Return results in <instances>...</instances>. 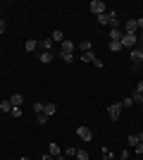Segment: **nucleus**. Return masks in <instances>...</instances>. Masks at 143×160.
Segmentation results:
<instances>
[{"mask_svg":"<svg viewBox=\"0 0 143 160\" xmlns=\"http://www.w3.org/2000/svg\"><path fill=\"white\" fill-rule=\"evenodd\" d=\"M60 58L64 62H74V43H72V41L60 43Z\"/></svg>","mask_w":143,"mask_h":160,"instance_id":"nucleus-1","label":"nucleus"},{"mask_svg":"<svg viewBox=\"0 0 143 160\" xmlns=\"http://www.w3.org/2000/svg\"><path fill=\"white\" fill-rule=\"evenodd\" d=\"M119 43H122V48H131V50H134V48L138 46V33H124Z\"/></svg>","mask_w":143,"mask_h":160,"instance_id":"nucleus-2","label":"nucleus"},{"mask_svg":"<svg viewBox=\"0 0 143 160\" xmlns=\"http://www.w3.org/2000/svg\"><path fill=\"white\" fill-rule=\"evenodd\" d=\"M141 62H143V48L136 46L134 50H131V65H134V69H138V67H141Z\"/></svg>","mask_w":143,"mask_h":160,"instance_id":"nucleus-3","label":"nucleus"},{"mask_svg":"<svg viewBox=\"0 0 143 160\" xmlns=\"http://www.w3.org/2000/svg\"><path fill=\"white\" fill-rule=\"evenodd\" d=\"M107 115H110V120H119V115H122V103H110Z\"/></svg>","mask_w":143,"mask_h":160,"instance_id":"nucleus-4","label":"nucleus"},{"mask_svg":"<svg viewBox=\"0 0 143 160\" xmlns=\"http://www.w3.org/2000/svg\"><path fill=\"white\" fill-rule=\"evenodd\" d=\"M102 12H107V10H105V2H102V0H91V14L98 17V14H102Z\"/></svg>","mask_w":143,"mask_h":160,"instance_id":"nucleus-5","label":"nucleus"},{"mask_svg":"<svg viewBox=\"0 0 143 160\" xmlns=\"http://www.w3.org/2000/svg\"><path fill=\"white\" fill-rule=\"evenodd\" d=\"M76 136H79L81 141H91V139H93V134H91V129H88V127H83V124H81L79 129H76Z\"/></svg>","mask_w":143,"mask_h":160,"instance_id":"nucleus-6","label":"nucleus"},{"mask_svg":"<svg viewBox=\"0 0 143 160\" xmlns=\"http://www.w3.org/2000/svg\"><path fill=\"white\" fill-rule=\"evenodd\" d=\"M53 58H55L53 50H41V53H38V60L45 62V65H48V62H53Z\"/></svg>","mask_w":143,"mask_h":160,"instance_id":"nucleus-7","label":"nucleus"},{"mask_svg":"<svg viewBox=\"0 0 143 160\" xmlns=\"http://www.w3.org/2000/svg\"><path fill=\"white\" fill-rule=\"evenodd\" d=\"M122 36H124V31H122L119 27L110 29V41H122Z\"/></svg>","mask_w":143,"mask_h":160,"instance_id":"nucleus-8","label":"nucleus"},{"mask_svg":"<svg viewBox=\"0 0 143 160\" xmlns=\"http://www.w3.org/2000/svg\"><path fill=\"white\" fill-rule=\"evenodd\" d=\"M48 153L53 155V158H57V155L62 153V148L57 146V143H55V141H50V146H48Z\"/></svg>","mask_w":143,"mask_h":160,"instance_id":"nucleus-9","label":"nucleus"},{"mask_svg":"<svg viewBox=\"0 0 143 160\" xmlns=\"http://www.w3.org/2000/svg\"><path fill=\"white\" fill-rule=\"evenodd\" d=\"M55 112H57V105H55V103H45V108H43V115H48V117H53Z\"/></svg>","mask_w":143,"mask_h":160,"instance_id":"nucleus-10","label":"nucleus"},{"mask_svg":"<svg viewBox=\"0 0 143 160\" xmlns=\"http://www.w3.org/2000/svg\"><path fill=\"white\" fill-rule=\"evenodd\" d=\"M10 103H12L14 108H21V103H24V96H21V93H12V98H10Z\"/></svg>","mask_w":143,"mask_h":160,"instance_id":"nucleus-11","label":"nucleus"},{"mask_svg":"<svg viewBox=\"0 0 143 160\" xmlns=\"http://www.w3.org/2000/svg\"><path fill=\"white\" fill-rule=\"evenodd\" d=\"M36 48H38V41H34V38H29L26 43H24V50H26V53H34Z\"/></svg>","mask_w":143,"mask_h":160,"instance_id":"nucleus-12","label":"nucleus"},{"mask_svg":"<svg viewBox=\"0 0 143 160\" xmlns=\"http://www.w3.org/2000/svg\"><path fill=\"white\" fill-rule=\"evenodd\" d=\"M81 60L93 65V62H95V53H93V50H88V53H81Z\"/></svg>","mask_w":143,"mask_h":160,"instance_id":"nucleus-13","label":"nucleus"},{"mask_svg":"<svg viewBox=\"0 0 143 160\" xmlns=\"http://www.w3.org/2000/svg\"><path fill=\"white\" fill-rule=\"evenodd\" d=\"M53 41H55V43H64V33H62L60 29H55V31H53Z\"/></svg>","mask_w":143,"mask_h":160,"instance_id":"nucleus-14","label":"nucleus"},{"mask_svg":"<svg viewBox=\"0 0 143 160\" xmlns=\"http://www.w3.org/2000/svg\"><path fill=\"white\" fill-rule=\"evenodd\" d=\"M138 31V24L136 22H126V29H124V33H136Z\"/></svg>","mask_w":143,"mask_h":160,"instance_id":"nucleus-15","label":"nucleus"},{"mask_svg":"<svg viewBox=\"0 0 143 160\" xmlns=\"http://www.w3.org/2000/svg\"><path fill=\"white\" fill-rule=\"evenodd\" d=\"M79 50H81V53H88V50H93L91 41H81V43H79Z\"/></svg>","mask_w":143,"mask_h":160,"instance_id":"nucleus-16","label":"nucleus"},{"mask_svg":"<svg viewBox=\"0 0 143 160\" xmlns=\"http://www.w3.org/2000/svg\"><path fill=\"white\" fill-rule=\"evenodd\" d=\"M38 48L41 50H53V38H45L43 43H38Z\"/></svg>","mask_w":143,"mask_h":160,"instance_id":"nucleus-17","label":"nucleus"},{"mask_svg":"<svg viewBox=\"0 0 143 160\" xmlns=\"http://www.w3.org/2000/svg\"><path fill=\"white\" fill-rule=\"evenodd\" d=\"M74 158H76V160H88V151H83V148H79Z\"/></svg>","mask_w":143,"mask_h":160,"instance_id":"nucleus-18","label":"nucleus"},{"mask_svg":"<svg viewBox=\"0 0 143 160\" xmlns=\"http://www.w3.org/2000/svg\"><path fill=\"white\" fill-rule=\"evenodd\" d=\"M110 50H112V53H119V50H122V43H119V41H110Z\"/></svg>","mask_w":143,"mask_h":160,"instance_id":"nucleus-19","label":"nucleus"},{"mask_svg":"<svg viewBox=\"0 0 143 160\" xmlns=\"http://www.w3.org/2000/svg\"><path fill=\"white\" fill-rule=\"evenodd\" d=\"M10 110H12V103H10V100H2V103H0V112H10Z\"/></svg>","mask_w":143,"mask_h":160,"instance_id":"nucleus-20","label":"nucleus"},{"mask_svg":"<svg viewBox=\"0 0 143 160\" xmlns=\"http://www.w3.org/2000/svg\"><path fill=\"white\" fill-rule=\"evenodd\" d=\"M48 120H50V117H48V115H43V112H41V115H36V122H38V124H45Z\"/></svg>","mask_w":143,"mask_h":160,"instance_id":"nucleus-21","label":"nucleus"},{"mask_svg":"<svg viewBox=\"0 0 143 160\" xmlns=\"http://www.w3.org/2000/svg\"><path fill=\"white\" fill-rule=\"evenodd\" d=\"M43 108H45V103H34V112H36V115H41V112H43Z\"/></svg>","mask_w":143,"mask_h":160,"instance_id":"nucleus-22","label":"nucleus"},{"mask_svg":"<svg viewBox=\"0 0 143 160\" xmlns=\"http://www.w3.org/2000/svg\"><path fill=\"white\" fill-rule=\"evenodd\" d=\"M126 141H129V146H131V148H136L138 143H141V141H138V136H129Z\"/></svg>","mask_w":143,"mask_h":160,"instance_id":"nucleus-23","label":"nucleus"},{"mask_svg":"<svg viewBox=\"0 0 143 160\" xmlns=\"http://www.w3.org/2000/svg\"><path fill=\"white\" fill-rule=\"evenodd\" d=\"M76 151H79V148H74V146H69L67 151H62V153H64V155H72V158H74V155H76Z\"/></svg>","mask_w":143,"mask_h":160,"instance_id":"nucleus-24","label":"nucleus"},{"mask_svg":"<svg viewBox=\"0 0 143 160\" xmlns=\"http://www.w3.org/2000/svg\"><path fill=\"white\" fill-rule=\"evenodd\" d=\"M131 105H134V100H131V96H129V98H124V100H122V108H131Z\"/></svg>","mask_w":143,"mask_h":160,"instance_id":"nucleus-25","label":"nucleus"},{"mask_svg":"<svg viewBox=\"0 0 143 160\" xmlns=\"http://www.w3.org/2000/svg\"><path fill=\"white\" fill-rule=\"evenodd\" d=\"M131 100H134V103H143V93H134Z\"/></svg>","mask_w":143,"mask_h":160,"instance_id":"nucleus-26","label":"nucleus"},{"mask_svg":"<svg viewBox=\"0 0 143 160\" xmlns=\"http://www.w3.org/2000/svg\"><path fill=\"white\" fill-rule=\"evenodd\" d=\"M10 112H12L14 117H21V108H14V105H12V110H10Z\"/></svg>","mask_w":143,"mask_h":160,"instance_id":"nucleus-27","label":"nucleus"},{"mask_svg":"<svg viewBox=\"0 0 143 160\" xmlns=\"http://www.w3.org/2000/svg\"><path fill=\"white\" fill-rule=\"evenodd\" d=\"M102 158H105V160H112V153H110L107 148H102Z\"/></svg>","mask_w":143,"mask_h":160,"instance_id":"nucleus-28","label":"nucleus"},{"mask_svg":"<svg viewBox=\"0 0 143 160\" xmlns=\"http://www.w3.org/2000/svg\"><path fill=\"white\" fill-rule=\"evenodd\" d=\"M93 67H98V69H102V67H105V65H102V60H100V58H95V62H93Z\"/></svg>","mask_w":143,"mask_h":160,"instance_id":"nucleus-29","label":"nucleus"},{"mask_svg":"<svg viewBox=\"0 0 143 160\" xmlns=\"http://www.w3.org/2000/svg\"><path fill=\"white\" fill-rule=\"evenodd\" d=\"M5 31H7V24H5L2 19H0V33H5Z\"/></svg>","mask_w":143,"mask_h":160,"instance_id":"nucleus-30","label":"nucleus"},{"mask_svg":"<svg viewBox=\"0 0 143 160\" xmlns=\"http://www.w3.org/2000/svg\"><path fill=\"white\" fill-rule=\"evenodd\" d=\"M138 46H141V48H143V31H141V33H138Z\"/></svg>","mask_w":143,"mask_h":160,"instance_id":"nucleus-31","label":"nucleus"},{"mask_svg":"<svg viewBox=\"0 0 143 160\" xmlns=\"http://www.w3.org/2000/svg\"><path fill=\"white\" fill-rule=\"evenodd\" d=\"M136 93H143V81H141V84L136 86Z\"/></svg>","mask_w":143,"mask_h":160,"instance_id":"nucleus-32","label":"nucleus"},{"mask_svg":"<svg viewBox=\"0 0 143 160\" xmlns=\"http://www.w3.org/2000/svg\"><path fill=\"white\" fill-rule=\"evenodd\" d=\"M41 160H55V158H53V155H50V153H45V155H43Z\"/></svg>","mask_w":143,"mask_h":160,"instance_id":"nucleus-33","label":"nucleus"},{"mask_svg":"<svg viewBox=\"0 0 143 160\" xmlns=\"http://www.w3.org/2000/svg\"><path fill=\"white\" fill-rule=\"evenodd\" d=\"M136 24H138V29L143 31V17H141V19H136Z\"/></svg>","mask_w":143,"mask_h":160,"instance_id":"nucleus-34","label":"nucleus"},{"mask_svg":"<svg viewBox=\"0 0 143 160\" xmlns=\"http://www.w3.org/2000/svg\"><path fill=\"white\" fill-rule=\"evenodd\" d=\"M55 160H67V155H64V153H60V155H57Z\"/></svg>","mask_w":143,"mask_h":160,"instance_id":"nucleus-35","label":"nucleus"},{"mask_svg":"<svg viewBox=\"0 0 143 160\" xmlns=\"http://www.w3.org/2000/svg\"><path fill=\"white\" fill-rule=\"evenodd\" d=\"M122 160H129V151H124V155H122Z\"/></svg>","mask_w":143,"mask_h":160,"instance_id":"nucleus-36","label":"nucleus"},{"mask_svg":"<svg viewBox=\"0 0 143 160\" xmlns=\"http://www.w3.org/2000/svg\"><path fill=\"white\" fill-rule=\"evenodd\" d=\"M138 141H141V146H143V132H141V134H138Z\"/></svg>","mask_w":143,"mask_h":160,"instance_id":"nucleus-37","label":"nucleus"},{"mask_svg":"<svg viewBox=\"0 0 143 160\" xmlns=\"http://www.w3.org/2000/svg\"><path fill=\"white\" fill-rule=\"evenodd\" d=\"M19 160H29V158H26V155H24V158H19Z\"/></svg>","mask_w":143,"mask_h":160,"instance_id":"nucleus-38","label":"nucleus"}]
</instances>
